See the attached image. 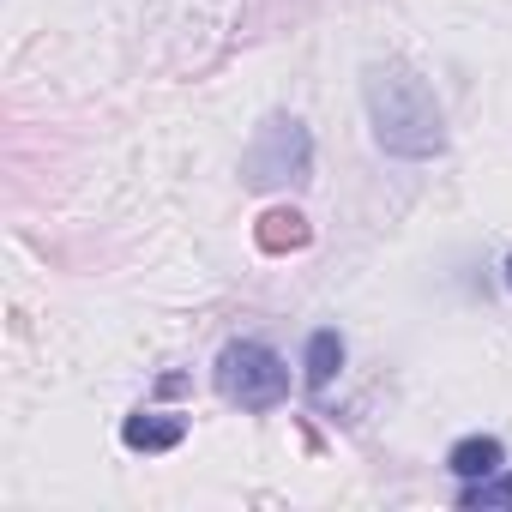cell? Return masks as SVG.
Returning a JSON list of instances; mask_svg holds the SVG:
<instances>
[{"instance_id":"6da1fadb","label":"cell","mask_w":512,"mask_h":512,"mask_svg":"<svg viewBox=\"0 0 512 512\" xmlns=\"http://www.w3.org/2000/svg\"><path fill=\"white\" fill-rule=\"evenodd\" d=\"M362 103H368L374 145L386 157L428 163V157L446 151V109H440L434 85L416 67H404V61H368L362 67Z\"/></svg>"},{"instance_id":"7a4b0ae2","label":"cell","mask_w":512,"mask_h":512,"mask_svg":"<svg viewBox=\"0 0 512 512\" xmlns=\"http://www.w3.org/2000/svg\"><path fill=\"white\" fill-rule=\"evenodd\" d=\"M217 392L247 416H266L290 398V362L266 338H229L217 350Z\"/></svg>"},{"instance_id":"3957f363","label":"cell","mask_w":512,"mask_h":512,"mask_svg":"<svg viewBox=\"0 0 512 512\" xmlns=\"http://www.w3.org/2000/svg\"><path fill=\"white\" fill-rule=\"evenodd\" d=\"M308 175H314V133L296 115H266L241 151V187L278 193V187H302Z\"/></svg>"},{"instance_id":"277c9868","label":"cell","mask_w":512,"mask_h":512,"mask_svg":"<svg viewBox=\"0 0 512 512\" xmlns=\"http://www.w3.org/2000/svg\"><path fill=\"white\" fill-rule=\"evenodd\" d=\"M181 440H187V416H169V410H133L121 422L127 452H175Z\"/></svg>"},{"instance_id":"5b68a950","label":"cell","mask_w":512,"mask_h":512,"mask_svg":"<svg viewBox=\"0 0 512 512\" xmlns=\"http://www.w3.org/2000/svg\"><path fill=\"white\" fill-rule=\"evenodd\" d=\"M446 470L458 482H482V476L506 470V440L500 434H464V440L446 446Z\"/></svg>"},{"instance_id":"8992f818","label":"cell","mask_w":512,"mask_h":512,"mask_svg":"<svg viewBox=\"0 0 512 512\" xmlns=\"http://www.w3.org/2000/svg\"><path fill=\"white\" fill-rule=\"evenodd\" d=\"M344 332L338 326H320V332H308V344H302V386L320 398L332 380H338V368H344Z\"/></svg>"},{"instance_id":"52a82bcc","label":"cell","mask_w":512,"mask_h":512,"mask_svg":"<svg viewBox=\"0 0 512 512\" xmlns=\"http://www.w3.org/2000/svg\"><path fill=\"white\" fill-rule=\"evenodd\" d=\"M308 241H314V229H308L302 211H266L260 217V247L266 253H302Z\"/></svg>"},{"instance_id":"ba28073f","label":"cell","mask_w":512,"mask_h":512,"mask_svg":"<svg viewBox=\"0 0 512 512\" xmlns=\"http://www.w3.org/2000/svg\"><path fill=\"white\" fill-rule=\"evenodd\" d=\"M500 506H512V470H494L458 488V512H500Z\"/></svg>"},{"instance_id":"9c48e42d","label":"cell","mask_w":512,"mask_h":512,"mask_svg":"<svg viewBox=\"0 0 512 512\" xmlns=\"http://www.w3.org/2000/svg\"><path fill=\"white\" fill-rule=\"evenodd\" d=\"M187 386H193L187 374H163V380H157V398H175V392H187Z\"/></svg>"},{"instance_id":"30bf717a","label":"cell","mask_w":512,"mask_h":512,"mask_svg":"<svg viewBox=\"0 0 512 512\" xmlns=\"http://www.w3.org/2000/svg\"><path fill=\"white\" fill-rule=\"evenodd\" d=\"M500 272H506V290H512V253H506V266H500Z\"/></svg>"}]
</instances>
